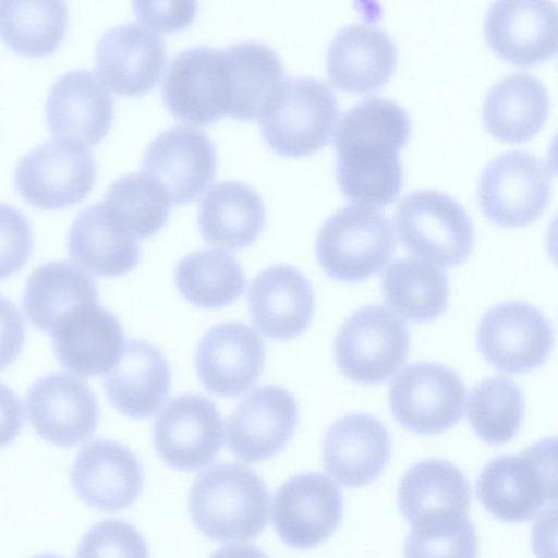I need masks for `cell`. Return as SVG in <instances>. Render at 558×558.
I'll return each instance as SVG.
<instances>
[{"mask_svg": "<svg viewBox=\"0 0 558 558\" xmlns=\"http://www.w3.org/2000/svg\"><path fill=\"white\" fill-rule=\"evenodd\" d=\"M411 133L405 110L386 98H368L340 118L333 137L336 179L347 199L375 207L391 204L403 183L399 159Z\"/></svg>", "mask_w": 558, "mask_h": 558, "instance_id": "obj_1", "label": "cell"}, {"mask_svg": "<svg viewBox=\"0 0 558 558\" xmlns=\"http://www.w3.org/2000/svg\"><path fill=\"white\" fill-rule=\"evenodd\" d=\"M269 492L252 469L221 463L202 472L189 495V511L206 537L235 545L254 539L265 529Z\"/></svg>", "mask_w": 558, "mask_h": 558, "instance_id": "obj_2", "label": "cell"}, {"mask_svg": "<svg viewBox=\"0 0 558 558\" xmlns=\"http://www.w3.org/2000/svg\"><path fill=\"white\" fill-rule=\"evenodd\" d=\"M395 250L391 220L361 205L345 206L329 216L316 240L319 266L327 276L343 282H360L378 274Z\"/></svg>", "mask_w": 558, "mask_h": 558, "instance_id": "obj_3", "label": "cell"}, {"mask_svg": "<svg viewBox=\"0 0 558 558\" xmlns=\"http://www.w3.org/2000/svg\"><path fill=\"white\" fill-rule=\"evenodd\" d=\"M555 439H545L520 454L490 460L482 470L476 494L484 508L505 522L532 519L556 502Z\"/></svg>", "mask_w": 558, "mask_h": 558, "instance_id": "obj_4", "label": "cell"}, {"mask_svg": "<svg viewBox=\"0 0 558 558\" xmlns=\"http://www.w3.org/2000/svg\"><path fill=\"white\" fill-rule=\"evenodd\" d=\"M338 118L333 92L312 77L286 80L259 118L266 144L279 156L299 158L322 149Z\"/></svg>", "mask_w": 558, "mask_h": 558, "instance_id": "obj_5", "label": "cell"}, {"mask_svg": "<svg viewBox=\"0 0 558 558\" xmlns=\"http://www.w3.org/2000/svg\"><path fill=\"white\" fill-rule=\"evenodd\" d=\"M395 219L402 245L430 264L454 267L473 250L471 218L460 203L442 192L422 190L405 195Z\"/></svg>", "mask_w": 558, "mask_h": 558, "instance_id": "obj_6", "label": "cell"}, {"mask_svg": "<svg viewBox=\"0 0 558 558\" xmlns=\"http://www.w3.org/2000/svg\"><path fill=\"white\" fill-rule=\"evenodd\" d=\"M409 331L405 324L381 305L355 311L335 339V360L352 381L372 385L391 377L407 361Z\"/></svg>", "mask_w": 558, "mask_h": 558, "instance_id": "obj_7", "label": "cell"}, {"mask_svg": "<svg viewBox=\"0 0 558 558\" xmlns=\"http://www.w3.org/2000/svg\"><path fill=\"white\" fill-rule=\"evenodd\" d=\"M96 163L82 144L48 141L27 153L17 163L15 186L21 197L43 210L68 208L90 193Z\"/></svg>", "mask_w": 558, "mask_h": 558, "instance_id": "obj_8", "label": "cell"}, {"mask_svg": "<svg viewBox=\"0 0 558 558\" xmlns=\"http://www.w3.org/2000/svg\"><path fill=\"white\" fill-rule=\"evenodd\" d=\"M550 197L546 165L521 150L508 151L483 169L477 199L484 215L495 225L519 228L537 220Z\"/></svg>", "mask_w": 558, "mask_h": 558, "instance_id": "obj_9", "label": "cell"}, {"mask_svg": "<svg viewBox=\"0 0 558 558\" xmlns=\"http://www.w3.org/2000/svg\"><path fill=\"white\" fill-rule=\"evenodd\" d=\"M162 98L185 123L205 126L228 116L231 74L225 49L202 46L177 54L162 83Z\"/></svg>", "mask_w": 558, "mask_h": 558, "instance_id": "obj_10", "label": "cell"}, {"mask_svg": "<svg viewBox=\"0 0 558 558\" xmlns=\"http://www.w3.org/2000/svg\"><path fill=\"white\" fill-rule=\"evenodd\" d=\"M466 388L451 368L433 362L414 363L392 380L388 401L396 421L408 430L439 434L463 414Z\"/></svg>", "mask_w": 558, "mask_h": 558, "instance_id": "obj_11", "label": "cell"}, {"mask_svg": "<svg viewBox=\"0 0 558 558\" xmlns=\"http://www.w3.org/2000/svg\"><path fill=\"white\" fill-rule=\"evenodd\" d=\"M476 342L483 357L495 368L525 373L544 364L554 344V330L537 307L510 301L484 314Z\"/></svg>", "mask_w": 558, "mask_h": 558, "instance_id": "obj_12", "label": "cell"}, {"mask_svg": "<svg viewBox=\"0 0 558 558\" xmlns=\"http://www.w3.org/2000/svg\"><path fill=\"white\" fill-rule=\"evenodd\" d=\"M342 513L341 492L331 480L318 473L291 477L277 490L272 502L278 536L298 549L326 541L338 527Z\"/></svg>", "mask_w": 558, "mask_h": 558, "instance_id": "obj_13", "label": "cell"}, {"mask_svg": "<svg viewBox=\"0 0 558 558\" xmlns=\"http://www.w3.org/2000/svg\"><path fill=\"white\" fill-rule=\"evenodd\" d=\"M223 423L217 407L201 395L171 400L153 427L158 456L171 468L194 471L207 465L222 445Z\"/></svg>", "mask_w": 558, "mask_h": 558, "instance_id": "obj_14", "label": "cell"}, {"mask_svg": "<svg viewBox=\"0 0 558 558\" xmlns=\"http://www.w3.org/2000/svg\"><path fill=\"white\" fill-rule=\"evenodd\" d=\"M485 39L502 60L535 66L557 52V7L553 0H495L485 23Z\"/></svg>", "mask_w": 558, "mask_h": 558, "instance_id": "obj_15", "label": "cell"}, {"mask_svg": "<svg viewBox=\"0 0 558 558\" xmlns=\"http://www.w3.org/2000/svg\"><path fill=\"white\" fill-rule=\"evenodd\" d=\"M217 155L210 138L201 130L177 125L160 133L147 147L142 173L158 182L171 204L196 199L211 183Z\"/></svg>", "mask_w": 558, "mask_h": 558, "instance_id": "obj_16", "label": "cell"}, {"mask_svg": "<svg viewBox=\"0 0 558 558\" xmlns=\"http://www.w3.org/2000/svg\"><path fill=\"white\" fill-rule=\"evenodd\" d=\"M26 407L34 430L60 447L83 442L98 423V403L90 388L61 372L36 380L27 392Z\"/></svg>", "mask_w": 558, "mask_h": 558, "instance_id": "obj_17", "label": "cell"}, {"mask_svg": "<svg viewBox=\"0 0 558 558\" xmlns=\"http://www.w3.org/2000/svg\"><path fill=\"white\" fill-rule=\"evenodd\" d=\"M298 418V403L290 391L276 385L259 387L229 416L227 446L247 462L269 459L289 442Z\"/></svg>", "mask_w": 558, "mask_h": 558, "instance_id": "obj_18", "label": "cell"}, {"mask_svg": "<svg viewBox=\"0 0 558 558\" xmlns=\"http://www.w3.org/2000/svg\"><path fill=\"white\" fill-rule=\"evenodd\" d=\"M167 61L162 37L128 23L107 31L96 47V71L100 82L112 93L140 97L160 80Z\"/></svg>", "mask_w": 558, "mask_h": 558, "instance_id": "obj_19", "label": "cell"}, {"mask_svg": "<svg viewBox=\"0 0 558 558\" xmlns=\"http://www.w3.org/2000/svg\"><path fill=\"white\" fill-rule=\"evenodd\" d=\"M264 364L265 347L260 336L239 322L211 327L196 348L198 378L208 391L220 397L246 391L259 378Z\"/></svg>", "mask_w": 558, "mask_h": 558, "instance_id": "obj_20", "label": "cell"}, {"mask_svg": "<svg viewBox=\"0 0 558 558\" xmlns=\"http://www.w3.org/2000/svg\"><path fill=\"white\" fill-rule=\"evenodd\" d=\"M51 332L59 363L82 377L109 372L125 345L119 319L97 302L74 307L61 317Z\"/></svg>", "mask_w": 558, "mask_h": 558, "instance_id": "obj_21", "label": "cell"}, {"mask_svg": "<svg viewBox=\"0 0 558 558\" xmlns=\"http://www.w3.org/2000/svg\"><path fill=\"white\" fill-rule=\"evenodd\" d=\"M143 469L125 446L108 439H95L78 452L71 483L88 506L116 512L131 506L143 487Z\"/></svg>", "mask_w": 558, "mask_h": 558, "instance_id": "obj_22", "label": "cell"}, {"mask_svg": "<svg viewBox=\"0 0 558 558\" xmlns=\"http://www.w3.org/2000/svg\"><path fill=\"white\" fill-rule=\"evenodd\" d=\"M45 111L47 125L54 136L94 146L111 128L114 101L92 72L73 70L54 82Z\"/></svg>", "mask_w": 558, "mask_h": 558, "instance_id": "obj_23", "label": "cell"}, {"mask_svg": "<svg viewBox=\"0 0 558 558\" xmlns=\"http://www.w3.org/2000/svg\"><path fill=\"white\" fill-rule=\"evenodd\" d=\"M250 314L255 327L266 337L290 340L311 324L315 300L307 278L287 264L259 272L247 291Z\"/></svg>", "mask_w": 558, "mask_h": 558, "instance_id": "obj_24", "label": "cell"}, {"mask_svg": "<svg viewBox=\"0 0 558 558\" xmlns=\"http://www.w3.org/2000/svg\"><path fill=\"white\" fill-rule=\"evenodd\" d=\"M390 451V436L385 425L371 414L354 413L329 427L323 442V463L338 483L360 487L381 474Z\"/></svg>", "mask_w": 558, "mask_h": 558, "instance_id": "obj_25", "label": "cell"}, {"mask_svg": "<svg viewBox=\"0 0 558 558\" xmlns=\"http://www.w3.org/2000/svg\"><path fill=\"white\" fill-rule=\"evenodd\" d=\"M397 66V48L381 29L353 24L342 28L331 41L326 57L330 83L355 95L378 92Z\"/></svg>", "mask_w": 558, "mask_h": 558, "instance_id": "obj_26", "label": "cell"}, {"mask_svg": "<svg viewBox=\"0 0 558 558\" xmlns=\"http://www.w3.org/2000/svg\"><path fill=\"white\" fill-rule=\"evenodd\" d=\"M171 373L161 351L145 340L132 339L104 379L112 405L132 418L154 415L166 401Z\"/></svg>", "mask_w": 558, "mask_h": 558, "instance_id": "obj_27", "label": "cell"}, {"mask_svg": "<svg viewBox=\"0 0 558 558\" xmlns=\"http://www.w3.org/2000/svg\"><path fill=\"white\" fill-rule=\"evenodd\" d=\"M73 262L98 277L130 272L141 259L137 239L132 236L101 203L83 209L68 236Z\"/></svg>", "mask_w": 558, "mask_h": 558, "instance_id": "obj_28", "label": "cell"}, {"mask_svg": "<svg viewBox=\"0 0 558 558\" xmlns=\"http://www.w3.org/2000/svg\"><path fill=\"white\" fill-rule=\"evenodd\" d=\"M197 221L207 243L241 250L260 235L265 207L253 187L238 181H223L213 185L201 199Z\"/></svg>", "mask_w": 558, "mask_h": 558, "instance_id": "obj_29", "label": "cell"}, {"mask_svg": "<svg viewBox=\"0 0 558 558\" xmlns=\"http://www.w3.org/2000/svg\"><path fill=\"white\" fill-rule=\"evenodd\" d=\"M548 112L549 98L541 81L527 73H514L490 88L483 102L482 117L493 137L519 144L539 132Z\"/></svg>", "mask_w": 558, "mask_h": 558, "instance_id": "obj_30", "label": "cell"}, {"mask_svg": "<svg viewBox=\"0 0 558 558\" xmlns=\"http://www.w3.org/2000/svg\"><path fill=\"white\" fill-rule=\"evenodd\" d=\"M97 301V286L87 272L68 262H49L28 277L23 308L37 329L51 332L68 312Z\"/></svg>", "mask_w": 558, "mask_h": 558, "instance_id": "obj_31", "label": "cell"}, {"mask_svg": "<svg viewBox=\"0 0 558 558\" xmlns=\"http://www.w3.org/2000/svg\"><path fill=\"white\" fill-rule=\"evenodd\" d=\"M225 51L231 74L228 117L241 121L259 119L286 81L279 57L255 41L239 43Z\"/></svg>", "mask_w": 558, "mask_h": 558, "instance_id": "obj_32", "label": "cell"}, {"mask_svg": "<svg viewBox=\"0 0 558 558\" xmlns=\"http://www.w3.org/2000/svg\"><path fill=\"white\" fill-rule=\"evenodd\" d=\"M470 501L471 490L465 475L454 464L439 459L414 464L403 475L398 488L399 509L411 524L449 511L468 513Z\"/></svg>", "mask_w": 558, "mask_h": 558, "instance_id": "obj_33", "label": "cell"}, {"mask_svg": "<svg viewBox=\"0 0 558 558\" xmlns=\"http://www.w3.org/2000/svg\"><path fill=\"white\" fill-rule=\"evenodd\" d=\"M69 13L65 0H0V40L26 58H46L65 38Z\"/></svg>", "mask_w": 558, "mask_h": 558, "instance_id": "obj_34", "label": "cell"}, {"mask_svg": "<svg viewBox=\"0 0 558 558\" xmlns=\"http://www.w3.org/2000/svg\"><path fill=\"white\" fill-rule=\"evenodd\" d=\"M381 289L385 302L413 323L432 322L448 305L446 274L434 264L412 257L397 259L386 269Z\"/></svg>", "mask_w": 558, "mask_h": 558, "instance_id": "obj_35", "label": "cell"}, {"mask_svg": "<svg viewBox=\"0 0 558 558\" xmlns=\"http://www.w3.org/2000/svg\"><path fill=\"white\" fill-rule=\"evenodd\" d=\"M174 281L190 303L213 310L234 302L243 293L246 279L233 255L218 248H206L179 262Z\"/></svg>", "mask_w": 558, "mask_h": 558, "instance_id": "obj_36", "label": "cell"}, {"mask_svg": "<svg viewBox=\"0 0 558 558\" xmlns=\"http://www.w3.org/2000/svg\"><path fill=\"white\" fill-rule=\"evenodd\" d=\"M102 204L137 240L156 234L166 225L171 206L162 186L144 173H129L116 180Z\"/></svg>", "mask_w": 558, "mask_h": 558, "instance_id": "obj_37", "label": "cell"}, {"mask_svg": "<svg viewBox=\"0 0 558 558\" xmlns=\"http://www.w3.org/2000/svg\"><path fill=\"white\" fill-rule=\"evenodd\" d=\"M523 412L520 387L504 376L481 381L469 396L468 421L475 434L490 445L512 439L520 429Z\"/></svg>", "mask_w": 558, "mask_h": 558, "instance_id": "obj_38", "label": "cell"}, {"mask_svg": "<svg viewBox=\"0 0 558 558\" xmlns=\"http://www.w3.org/2000/svg\"><path fill=\"white\" fill-rule=\"evenodd\" d=\"M404 550L407 557H473L477 553V536L468 513L449 511L412 524Z\"/></svg>", "mask_w": 558, "mask_h": 558, "instance_id": "obj_39", "label": "cell"}, {"mask_svg": "<svg viewBox=\"0 0 558 558\" xmlns=\"http://www.w3.org/2000/svg\"><path fill=\"white\" fill-rule=\"evenodd\" d=\"M77 555L146 557L148 548L134 526L121 520L108 519L88 530L78 545Z\"/></svg>", "mask_w": 558, "mask_h": 558, "instance_id": "obj_40", "label": "cell"}, {"mask_svg": "<svg viewBox=\"0 0 558 558\" xmlns=\"http://www.w3.org/2000/svg\"><path fill=\"white\" fill-rule=\"evenodd\" d=\"M33 250L28 220L15 207L0 203V280L21 270Z\"/></svg>", "mask_w": 558, "mask_h": 558, "instance_id": "obj_41", "label": "cell"}, {"mask_svg": "<svg viewBox=\"0 0 558 558\" xmlns=\"http://www.w3.org/2000/svg\"><path fill=\"white\" fill-rule=\"evenodd\" d=\"M137 19L160 33L187 28L197 14V0H132Z\"/></svg>", "mask_w": 558, "mask_h": 558, "instance_id": "obj_42", "label": "cell"}, {"mask_svg": "<svg viewBox=\"0 0 558 558\" xmlns=\"http://www.w3.org/2000/svg\"><path fill=\"white\" fill-rule=\"evenodd\" d=\"M25 341V324L19 308L0 294V372L20 355Z\"/></svg>", "mask_w": 558, "mask_h": 558, "instance_id": "obj_43", "label": "cell"}, {"mask_svg": "<svg viewBox=\"0 0 558 558\" xmlns=\"http://www.w3.org/2000/svg\"><path fill=\"white\" fill-rule=\"evenodd\" d=\"M24 424V409L20 398L0 383V448L13 442Z\"/></svg>", "mask_w": 558, "mask_h": 558, "instance_id": "obj_44", "label": "cell"}]
</instances>
